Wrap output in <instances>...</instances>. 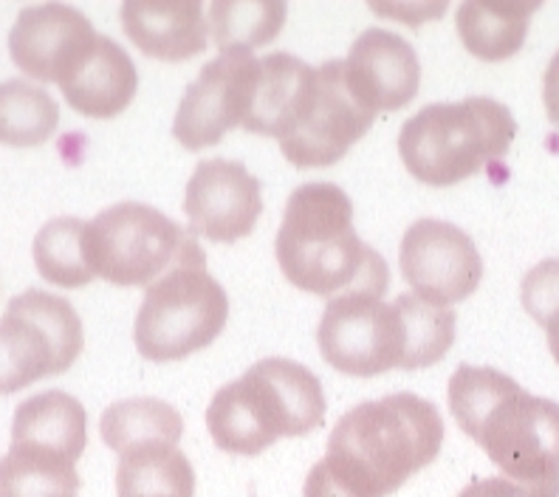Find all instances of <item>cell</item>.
<instances>
[{
	"label": "cell",
	"mask_w": 559,
	"mask_h": 497,
	"mask_svg": "<svg viewBox=\"0 0 559 497\" xmlns=\"http://www.w3.org/2000/svg\"><path fill=\"white\" fill-rule=\"evenodd\" d=\"M229 320V300L206 272V258L181 260L147 286L133 322L139 354L151 362H178L218 340Z\"/></svg>",
	"instance_id": "obj_7"
},
{
	"label": "cell",
	"mask_w": 559,
	"mask_h": 497,
	"mask_svg": "<svg viewBox=\"0 0 559 497\" xmlns=\"http://www.w3.org/2000/svg\"><path fill=\"white\" fill-rule=\"evenodd\" d=\"M518 122L491 96L436 103L409 116L399 133V153L409 176L430 187H452L509 153Z\"/></svg>",
	"instance_id": "obj_5"
},
{
	"label": "cell",
	"mask_w": 559,
	"mask_h": 497,
	"mask_svg": "<svg viewBox=\"0 0 559 497\" xmlns=\"http://www.w3.org/2000/svg\"><path fill=\"white\" fill-rule=\"evenodd\" d=\"M260 60L252 55H221L206 62L185 91L173 122V137L185 151L218 144L233 128H243L258 88Z\"/></svg>",
	"instance_id": "obj_11"
},
{
	"label": "cell",
	"mask_w": 559,
	"mask_h": 497,
	"mask_svg": "<svg viewBox=\"0 0 559 497\" xmlns=\"http://www.w3.org/2000/svg\"><path fill=\"white\" fill-rule=\"evenodd\" d=\"M119 497H195V470L178 447H151L119 458Z\"/></svg>",
	"instance_id": "obj_24"
},
{
	"label": "cell",
	"mask_w": 559,
	"mask_h": 497,
	"mask_svg": "<svg viewBox=\"0 0 559 497\" xmlns=\"http://www.w3.org/2000/svg\"><path fill=\"white\" fill-rule=\"evenodd\" d=\"M314 80L317 69H311L300 57L286 55V51H272L263 57L254 103L243 128L249 133L274 137L280 142L297 122L308 94L314 88Z\"/></svg>",
	"instance_id": "obj_18"
},
{
	"label": "cell",
	"mask_w": 559,
	"mask_h": 497,
	"mask_svg": "<svg viewBox=\"0 0 559 497\" xmlns=\"http://www.w3.org/2000/svg\"><path fill=\"white\" fill-rule=\"evenodd\" d=\"M322 359L345 376L388 374L402 368L404 328L402 313L382 294L345 292L328 300L317 328Z\"/></svg>",
	"instance_id": "obj_9"
},
{
	"label": "cell",
	"mask_w": 559,
	"mask_h": 497,
	"mask_svg": "<svg viewBox=\"0 0 559 497\" xmlns=\"http://www.w3.org/2000/svg\"><path fill=\"white\" fill-rule=\"evenodd\" d=\"M373 12L379 14H388V17H402V21H407L409 26H421L424 17H438V14L447 12V7H373Z\"/></svg>",
	"instance_id": "obj_32"
},
{
	"label": "cell",
	"mask_w": 559,
	"mask_h": 497,
	"mask_svg": "<svg viewBox=\"0 0 559 497\" xmlns=\"http://www.w3.org/2000/svg\"><path fill=\"white\" fill-rule=\"evenodd\" d=\"M399 263L407 286L432 306H452L478 292L484 260L464 229L447 221L421 218L404 232Z\"/></svg>",
	"instance_id": "obj_12"
},
{
	"label": "cell",
	"mask_w": 559,
	"mask_h": 497,
	"mask_svg": "<svg viewBox=\"0 0 559 497\" xmlns=\"http://www.w3.org/2000/svg\"><path fill=\"white\" fill-rule=\"evenodd\" d=\"M96 32L80 9L66 3H43L26 7L12 32H9V55L14 66L32 80L57 82L60 85L88 55L96 43Z\"/></svg>",
	"instance_id": "obj_14"
},
{
	"label": "cell",
	"mask_w": 559,
	"mask_h": 497,
	"mask_svg": "<svg viewBox=\"0 0 559 497\" xmlns=\"http://www.w3.org/2000/svg\"><path fill=\"white\" fill-rule=\"evenodd\" d=\"M457 497H559V475L537 481V484H525L506 475L480 477V481H472Z\"/></svg>",
	"instance_id": "obj_29"
},
{
	"label": "cell",
	"mask_w": 559,
	"mask_h": 497,
	"mask_svg": "<svg viewBox=\"0 0 559 497\" xmlns=\"http://www.w3.org/2000/svg\"><path fill=\"white\" fill-rule=\"evenodd\" d=\"M85 224L88 221L55 218L35 235L32 252H35L37 272L48 283L60 288H82L94 280L88 258H85V246H82Z\"/></svg>",
	"instance_id": "obj_27"
},
{
	"label": "cell",
	"mask_w": 559,
	"mask_h": 497,
	"mask_svg": "<svg viewBox=\"0 0 559 497\" xmlns=\"http://www.w3.org/2000/svg\"><path fill=\"white\" fill-rule=\"evenodd\" d=\"M302 497H361V495H356L354 489H348V486L342 484L340 477L328 470L325 461H317L306 477Z\"/></svg>",
	"instance_id": "obj_30"
},
{
	"label": "cell",
	"mask_w": 559,
	"mask_h": 497,
	"mask_svg": "<svg viewBox=\"0 0 559 497\" xmlns=\"http://www.w3.org/2000/svg\"><path fill=\"white\" fill-rule=\"evenodd\" d=\"M393 306L402 313L404 328L402 370L438 365L455 342V311L432 306L416 294H399Z\"/></svg>",
	"instance_id": "obj_26"
},
{
	"label": "cell",
	"mask_w": 559,
	"mask_h": 497,
	"mask_svg": "<svg viewBox=\"0 0 559 497\" xmlns=\"http://www.w3.org/2000/svg\"><path fill=\"white\" fill-rule=\"evenodd\" d=\"M82 345L80 313L66 297L40 288L12 297L0 320V395L66 374Z\"/></svg>",
	"instance_id": "obj_8"
},
{
	"label": "cell",
	"mask_w": 559,
	"mask_h": 497,
	"mask_svg": "<svg viewBox=\"0 0 559 497\" xmlns=\"http://www.w3.org/2000/svg\"><path fill=\"white\" fill-rule=\"evenodd\" d=\"M66 103L88 119H110L128 110L139 91V71L119 43L99 35L82 62L60 82Z\"/></svg>",
	"instance_id": "obj_17"
},
{
	"label": "cell",
	"mask_w": 559,
	"mask_h": 497,
	"mask_svg": "<svg viewBox=\"0 0 559 497\" xmlns=\"http://www.w3.org/2000/svg\"><path fill=\"white\" fill-rule=\"evenodd\" d=\"M0 497H80V472L62 452L12 443L0 458Z\"/></svg>",
	"instance_id": "obj_22"
},
{
	"label": "cell",
	"mask_w": 559,
	"mask_h": 497,
	"mask_svg": "<svg viewBox=\"0 0 559 497\" xmlns=\"http://www.w3.org/2000/svg\"><path fill=\"white\" fill-rule=\"evenodd\" d=\"M280 272L294 288L334 300L345 292L384 294L390 269L354 229V201L331 181H311L288 196L274 240Z\"/></svg>",
	"instance_id": "obj_1"
},
{
	"label": "cell",
	"mask_w": 559,
	"mask_h": 497,
	"mask_svg": "<svg viewBox=\"0 0 559 497\" xmlns=\"http://www.w3.org/2000/svg\"><path fill=\"white\" fill-rule=\"evenodd\" d=\"M345 76L370 114H390L413 103L421 85V62L416 48L388 28H368L356 37L345 60Z\"/></svg>",
	"instance_id": "obj_15"
},
{
	"label": "cell",
	"mask_w": 559,
	"mask_h": 497,
	"mask_svg": "<svg viewBox=\"0 0 559 497\" xmlns=\"http://www.w3.org/2000/svg\"><path fill=\"white\" fill-rule=\"evenodd\" d=\"M373 119L376 114L350 91L345 60H328L317 69L314 88L294 128L280 139V151L300 170L331 167L368 133Z\"/></svg>",
	"instance_id": "obj_10"
},
{
	"label": "cell",
	"mask_w": 559,
	"mask_h": 497,
	"mask_svg": "<svg viewBox=\"0 0 559 497\" xmlns=\"http://www.w3.org/2000/svg\"><path fill=\"white\" fill-rule=\"evenodd\" d=\"M543 103H546L548 119L559 125V51L551 57L546 74H543Z\"/></svg>",
	"instance_id": "obj_31"
},
{
	"label": "cell",
	"mask_w": 559,
	"mask_h": 497,
	"mask_svg": "<svg viewBox=\"0 0 559 497\" xmlns=\"http://www.w3.org/2000/svg\"><path fill=\"white\" fill-rule=\"evenodd\" d=\"M443 443L438 407L416 393L356 404L328 438L325 466L361 497H388L430 466Z\"/></svg>",
	"instance_id": "obj_2"
},
{
	"label": "cell",
	"mask_w": 559,
	"mask_h": 497,
	"mask_svg": "<svg viewBox=\"0 0 559 497\" xmlns=\"http://www.w3.org/2000/svg\"><path fill=\"white\" fill-rule=\"evenodd\" d=\"M185 212L195 235L215 244H235L252 235L263 212V187L229 158H204L187 181Z\"/></svg>",
	"instance_id": "obj_13"
},
{
	"label": "cell",
	"mask_w": 559,
	"mask_h": 497,
	"mask_svg": "<svg viewBox=\"0 0 559 497\" xmlns=\"http://www.w3.org/2000/svg\"><path fill=\"white\" fill-rule=\"evenodd\" d=\"M286 14L283 0H215L210 7L212 40L221 55H252L280 35Z\"/></svg>",
	"instance_id": "obj_23"
},
{
	"label": "cell",
	"mask_w": 559,
	"mask_h": 497,
	"mask_svg": "<svg viewBox=\"0 0 559 497\" xmlns=\"http://www.w3.org/2000/svg\"><path fill=\"white\" fill-rule=\"evenodd\" d=\"M539 3H461L455 12L457 37L469 55L486 62L514 57L528 35V21Z\"/></svg>",
	"instance_id": "obj_21"
},
{
	"label": "cell",
	"mask_w": 559,
	"mask_h": 497,
	"mask_svg": "<svg viewBox=\"0 0 559 497\" xmlns=\"http://www.w3.org/2000/svg\"><path fill=\"white\" fill-rule=\"evenodd\" d=\"M523 308L537 326L546 328L548 347L559 365V258L543 260L523 277L520 286Z\"/></svg>",
	"instance_id": "obj_28"
},
{
	"label": "cell",
	"mask_w": 559,
	"mask_h": 497,
	"mask_svg": "<svg viewBox=\"0 0 559 497\" xmlns=\"http://www.w3.org/2000/svg\"><path fill=\"white\" fill-rule=\"evenodd\" d=\"M12 443H32L62 452L80 461L88 443V416L74 395L62 390H46L17 404L12 418Z\"/></svg>",
	"instance_id": "obj_19"
},
{
	"label": "cell",
	"mask_w": 559,
	"mask_h": 497,
	"mask_svg": "<svg viewBox=\"0 0 559 497\" xmlns=\"http://www.w3.org/2000/svg\"><path fill=\"white\" fill-rule=\"evenodd\" d=\"M60 105L46 88L26 80L0 82V144L37 147L55 137Z\"/></svg>",
	"instance_id": "obj_25"
},
{
	"label": "cell",
	"mask_w": 559,
	"mask_h": 497,
	"mask_svg": "<svg viewBox=\"0 0 559 497\" xmlns=\"http://www.w3.org/2000/svg\"><path fill=\"white\" fill-rule=\"evenodd\" d=\"M325 422V393L306 365L263 359L212 395L206 429L229 455H260L277 438H300Z\"/></svg>",
	"instance_id": "obj_4"
},
{
	"label": "cell",
	"mask_w": 559,
	"mask_h": 497,
	"mask_svg": "<svg viewBox=\"0 0 559 497\" xmlns=\"http://www.w3.org/2000/svg\"><path fill=\"white\" fill-rule=\"evenodd\" d=\"M85 258L94 277L114 286H153L181 260L204 258L195 232L136 201L103 210L85 224Z\"/></svg>",
	"instance_id": "obj_6"
},
{
	"label": "cell",
	"mask_w": 559,
	"mask_h": 497,
	"mask_svg": "<svg viewBox=\"0 0 559 497\" xmlns=\"http://www.w3.org/2000/svg\"><path fill=\"white\" fill-rule=\"evenodd\" d=\"M103 441L119 458L151 447H176L185 436V418L162 399H128L103 413L99 422Z\"/></svg>",
	"instance_id": "obj_20"
},
{
	"label": "cell",
	"mask_w": 559,
	"mask_h": 497,
	"mask_svg": "<svg viewBox=\"0 0 559 497\" xmlns=\"http://www.w3.org/2000/svg\"><path fill=\"white\" fill-rule=\"evenodd\" d=\"M122 28L142 55L164 62H185L206 48L204 7L199 0H128L122 3Z\"/></svg>",
	"instance_id": "obj_16"
},
{
	"label": "cell",
	"mask_w": 559,
	"mask_h": 497,
	"mask_svg": "<svg viewBox=\"0 0 559 497\" xmlns=\"http://www.w3.org/2000/svg\"><path fill=\"white\" fill-rule=\"evenodd\" d=\"M452 418L506 477L537 484L559 475V404L495 368L461 365L450 379Z\"/></svg>",
	"instance_id": "obj_3"
}]
</instances>
